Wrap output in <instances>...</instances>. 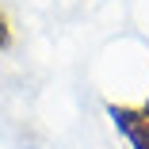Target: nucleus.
Instances as JSON below:
<instances>
[{
    "instance_id": "obj_1",
    "label": "nucleus",
    "mask_w": 149,
    "mask_h": 149,
    "mask_svg": "<svg viewBox=\"0 0 149 149\" xmlns=\"http://www.w3.org/2000/svg\"><path fill=\"white\" fill-rule=\"evenodd\" d=\"M103 111L130 149H149V100L145 103H107Z\"/></svg>"
},
{
    "instance_id": "obj_2",
    "label": "nucleus",
    "mask_w": 149,
    "mask_h": 149,
    "mask_svg": "<svg viewBox=\"0 0 149 149\" xmlns=\"http://www.w3.org/2000/svg\"><path fill=\"white\" fill-rule=\"evenodd\" d=\"M15 42V31H12V19L4 15V12H0V54H4L8 46Z\"/></svg>"
}]
</instances>
